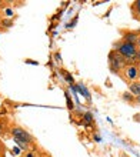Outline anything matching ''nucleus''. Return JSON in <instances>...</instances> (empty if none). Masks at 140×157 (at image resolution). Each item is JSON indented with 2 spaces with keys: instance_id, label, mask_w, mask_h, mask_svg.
Wrapping results in <instances>:
<instances>
[{
  "instance_id": "obj_12",
  "label": "nucleus",
  "mask_w": 140,
  "mask_h": 157,
  "mask_svg": "<svg viewBox=\"0 0 140 157\" xmlns=\"http://www.w3.org/2000/svg\"><path fill=\"white\" fill-rule=\"evenodd\" d=\"M27 157H33V154H32V153H30V154H27Z\"/></svg>"
},
{
  "instance_id": "obj_3",
  "label": "nucleus",
  "mask_w": 140,
  "mask_h": 157,
  "mask_svg": "<svg viewBox=\"0 0 140 157\" xmlns=\"http://www.w3.org/2000/svg\"><path fill=\"white\" fill-rule=\"evenodd\" d=\"M123 73H124V77L127 78V80H130V82H133V83L140 77V69H139L137 64H134V63L127 64L126 69L123 70Z\"/></svg>"
},
{
  "instance_id": "obj_4",
  "label": "nucleus",
  "mask_w": 140,
  "mask_h": 157,
  "mask_svg": "<svg viewBox=\"0 0 140 157\" xmlns=\"http://www.w3.org/2000/svg\"><path fill=\"white\" fill-rule=\"evenodd\" d=\"M12 133H13V137H14V141H16V143H25V144L29 146L30 136L27 132H25V130L20 127H14L12 130Z\"/></svg>"
},
{
  "instance_id": "obj_10",
  "label": "nucleus",
  "mask_w": 140,
  "mask_h": 157,
  "mask_svg": "<svg viewBox=\"0 0 140 157\" xmlns=\"http://www.w3.org/2000/svg\"><path fill=\"white\" fill-rule=\"evenodd\" d=\"M136 59H137V60H139V62H140V50H139V52H137V57H136Z\"/></svg>"
},
{
  "instance_id": "obj_1",
  "label": "nucleus",
  "mask_w": 140,
  "mask_h": 157,
  "mask_svg": "<svg viewBox=\"0 0 140 157\" xmlns=\"http://www.w3.org/2000/svg\"><path fill=\"white\" fill-rule=\"evenodd\" d=\"M116 47H117V53L122 54L126 60H136L137 52H139L136 44H132L127 41H120Z\"/></svg>"
},
{
  "instance_id": "obj_11",
  "label": "nucleus",
  "mask_w": 140,
  "mask_h": 157,
  "mask_svg": "<svg viewBox=\"0 0 140 157\" xmlns=\"http://www.w3.org/2000/svg\"><path fill=\"white\" fill-rule=\"evenodd\" d=\"M137 44H139V47H140V36H139V40H137Z\"/></svg>"
},
{
  "instance_id": "obj_7",
  "label": "nucleus",
  "mask_w": 140,
  "mask_h": 157,
  "mask_svg": "<svg viewBox=\"0 0 140 157\" xmlns=\"http://www.w3.org/2000/svg\"><path fill=\"white\" fill-rule=\"evenodd\" d=\"M84 123H86V124H90L91 123V114H90V113H86V114H84Z\"/></svg>"
},
{
  "instance_id": "obj_14",
  "label": "nucleus",
  "mask_w": 140,
  "mask_h": 157,
  "mask_svg": "<svg viewBox=\"0 0 140 157\" xmlns=\"http://www.w3.org/2000/svg\"><path fill=\"white\" fill-rule=\"evenodd\" d=\"M0 134H2V126H0Z\"/></svg>"
},
{
  "instance_id": "obj_8",
  "label": "nucleus",
  "mask_w": 140,
  "mask_h": 157,
  "mask_svg": "<svg viewBox=\"0 0 140 157\" xmlns=\"http://www.w3.org/2000/svg\"><path fill=\"white\" fill-rule=\"evenodd\" d=\"M79 90H80V93H84V94H86V97H87V99H89V93H87L86 87L83 86V84H79Z\"/></svg>"
},
{
  "instance_id": "obj_13",
  "label": "nucleus",
  "mask_w": 140,
  "mask_h": 157,
  "mask_svg": "<svg viewBox=\"0 0 140 157\" xmlns=\"http://www.w3.org/2000/svg\"><path fill=\"white\" fill-rule=\"evenodd\" d=\"M137 101H139V103H140V96H139V97H137Z\"/></svg>"
},
{
  "instance_id": "obj_5",
  "label": "nucleus",
  "mask_w": 140,
  "mask_h": 157,
  "mask_svg": "<svg viewBox=\"0 0 140 157\" xmlns=\"http://www.w3.org/2000/svg\"><path fill=\"white\" fill-rule=\"evenodd\" d=\"M137 40H139V34L137 33H127L123 39V41H127V43H132V44H136Z\"/></svg>"
},
{
  "instance_id": "obj_6",
  "label": "nucleus",
  "mask_w": 140,
  "mask_h": 157,
  "mask_svg": "<svg viewBox=\"0 0 140 157\" xmlns=\"http://www.w3.org/2000/svg\"><path fill=\"white\" fill-rule=\"evenodd\" d=\"M129 89H130V93H132V94H134L136 97H139V96H140V83L139 82L132 83V84L129 86Z\"/></svg>"
},
{
  "instance_id": "obj_2",
  "label": "nucleus",
  "mask_w": 140,
  "mask_h": 157,
  "mask_svg": "<svg viewBox=\"0 0 140 157\" xmlns=\"http://www.w3.org/2000/svg\"><path fill=\"white\" fill-rule=\"evenodd\" d=\"M109 62H110V67L113 71H120V70H124L126 69V66L129 64V60H126V59L122 56V54H119L117 52H111L110 54H109Z\"/></svg>"
},
{
  "instance_id": "obj_9",
  "label": "nucleus",
  "mask_w": 140,
  "mask_h": 157,
  "mask_svg": "<svg viewBox=\"0 0 140 157\" xmlns=\"http://www.w3.org/2000/svg\"><path fill=\"white\" fill-rule=\"evenodd\" d=\"M133 9H134V10H136V12L140 14V0L134 2V4H133Z\"/></svg>"
}]
</instances>
